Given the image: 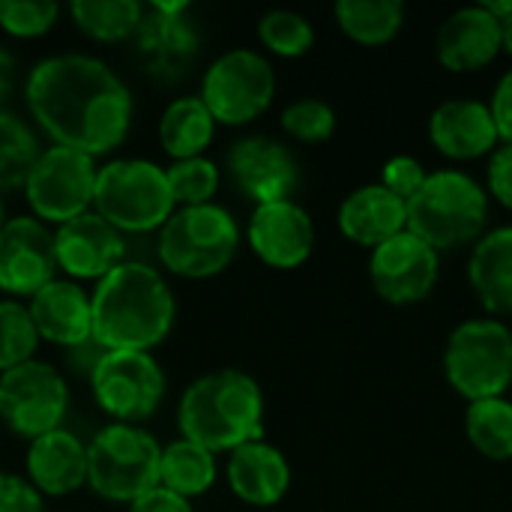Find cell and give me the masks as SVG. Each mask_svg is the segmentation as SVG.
Returning a JSON list of instances; mask_svg holds the SVG:
<instances>
[{
  "instance_id": "cell-37",
  "label": "cell",
  "mask_w": 512,
  "mask_h": 512,
  "mask_svg": "<svg viewBox=\"0 0 512 512\" xmlns=\"http://www.w3.org/2000/svg\"><path fill=\"white\" fill-rule=\"evenodd\" d=\"M426 177H429V171H426V165H423L417 156L399 153V156H390V159L384 162L381 180H378V183H381L387 192H393L396 198L411 201V198L423 189Z\"/></svg>"
},
{
  "instance_id": "cell-25",
  "label": "cell",
  "mask_w": 512,
  "mask_h": 512,
  "mask_svg": "<svg viewBox=\"0 0 512 512\" xmlns=\"http://www.w3.org/2000/svg\"><path fill=\"white\" fill-rule=\"evenodd\" d=\"M468 279L492 315H512V225L486 231L471 246Z\"/></svg>"
},
{
  "instance_id": "cell-36",
  "label": "cell",
  "mask_w": 512,
  "mask_h": 512,
  "mask_svg": "<svg viewBox=\"0 0 512 512\" xmlns=\"http://www.w3.org/2000/svg\"><path fill=\"white\" fill-rule=\"evenodd\" d=\"M60 18L54 0H0V27L15 39H39Z\"/></svg>"
},
{
  "instance_id": "cell-42",
  "label": "cell",
  "mask_w": 512,
  "mask_h": 512,
  "mask_svg": "<svg viewBox=\"0 0 512 512\" xmlns=\"http://www.w3.org/2000/svg\"><path fill=\"white\" fill-rule=\"evenodd\" d=\"M15 81H18V63H15V57L6 48H0V108L12 96Z\"/></svg>"
},
{
  "instance_id": "cell-21",
  "label": "cell",
  "mask_w": 512,
  "mask_h": 512,
  "mask_svg": "<svg viewBox=\"0 0 512 512\" xmlns=\"http://www.w3.org/2000/svg\"><path fill=\"white\" fill-rule=\"evenodd\" d=\"M39 339L60 348H81L93 342L90 294L72 279H54L27 303Z\"/></svg>"
},
{
  "instance_id": "cell-33",
  "label": "cell",
  "mask_w": 512,
  "mask_h": 512,
  "mask_svg": "<svg viewBox=\"0 0 512 512\" xmlns=\"http://www.w3.org/2000/svg\"><path fill=\"white\" fill-rule=\"evenodd\" d=\"M168 189L174 198V207H198L213 204V195L219 189V168L207 156L180 159L165 168Z\"/></svg>"
},
{
  "instance_id": "cell-18",
  "label": "cell",
  "mask_w": 512,
  "mask_h": 512,
  "mask_svg": "<svg viewBox=\"0 0 512 512\" xmlns=\"http://www.w3.org/2000/svg\"><path fill=\"white\" fill-rule=\"evenodd\" d=\"M135 45L156 75H180L198 54V30L189 18V3L156 0L144 9L135 30Z\"/></svg>"
},
{
  "instance_id": "cell-43",
  "label": "cell",
  "mask_w": 512,
  "mask_h": 512,
  "mask_svg": "<svg viewBox=\"0 0 512 512\" xmlns=\"http://www.w3.org/2000/svg\"><path fill=\"white\" fill-rule=\"evenodd\" d=\"M501 48L512 57V12L507 18H501Z\"/></svg>"
},
{
  "instance_id": "cell-24",
  "label": "cell",
  "mask_w": 512,
  "mask_h": 512,
  "mask_svg": "<svg viewBox=\"0 0 512 512\" xmlns=\"http://www.w3.org/2000/svg\"><path fill=\"white\" fill-rule=\"evenodd\" d=\"M339 231L363 246L378 249L396 234L408 231V201L387 192L381 183H366L354 189L339 207Z\"/></svg>"
},
{
  "instance_id": "cell-4",
  "label": "cell",
  "mask_w": 512,
  "mask_h": 512,
  "mask_svg": "<svg viewBox=\"0 0 512 512\" xmlns=\"http://www.w3.org/2000/svg\"><path fill=\"white\" fill-rule=\"evenodd\" d=\"M489 225V192L465 171H432L408 201V231L438 255L474 246Z\"/></svg>"
},
{
  "instance_id": "cell-17",
  "label": "cell",
  "mask_w": 512,
  "mask_h": 512,
  "mask_svg": "<svg viewBox=\"0 0 512 512\" xmlns=\"http://www.w3.org/2000/svg\"><path fill=\"white\" fill-rule=\"evenodd\" d=\"M123 234L99 213H81L54 231L57 270L72 282H99L117 264H123Z\"/></svg>"
},
{
  "instance_id": "cell-22",
  "label": "cell",
  "mask_w": 512,
  "mask_h": 512,
  "mask_svg": "<svg viewBox=\"0 0 512 512\" xmlns=\"http://www.w3.org/2000/svg\"><path fill=\"white\" fill-rule=\"evenodd\" d=\"M27 483L48 498H63L87 486V444L69 429H54L27 447Z\"/></svg>"
},
{
  "instance_id": "cell-38",
  "label": "cell",
  "mask_w": 512,
  "mask_h": 512,
  "mask_svg": "<svg viewBox=\"0 0 512 512\" xmlns=\"http://www.w3.org/2000/svg\"><path fill=\"white\" fill-rule=\"evenodd\" d=\"M0 512H45L42 495L24 477L0 471Z\"/></svg>"
},
{
  "instance_id": "cell-40",
  "label": "cell",
  "mask_w": 512,
  "mask_h": 512,
  "mask_svg": "<svg viewBox=\"0 0 512 512\" xmlns=\"http://www.w3.org/2000/svg\"><path fill=\"white\" fill-rule=\"evenodd\" d=\"M492 117H495V126H498V135H501V144H512V69H507L492 93Z\"/></svg>"
},
{
  "instance_id": "cell-9",
  "label": "cell",
  "mask_w": 512,
  "mask_h": 512,
  "mask_svg": "<svg viewBox=\"0 0 512 512\" xmlns=\"http://www.w3.org/2000/svg\"><path fill=\"white\" fill-rule=\"evenodd\" d=\"M198 96L216 123L246 126L270 108L276 96V72L264 54L231 48L207 66Z\"/></svg>"
},
{
  "instance_id": "cell-23",
  "label": "cell",
  "mask_w": 512,
  "mask_h": 512,
  "mask_svg": "<svg viewBox=\"0 0 512 512\" xmlns=\"http://www.w3.org/2000/svg\"><path fill=\"white\" fill-rule=\"evenodd\" d=\"M228 486L249 507H273L288 495L291 465L279 447L261 441H249L228 453Z\"/></svg>"
},
{
  "instance_id": "cell-12",
  "label": "cell",
  "mask_w": 512,
  "mask_h": 512,
  "mask_svg": "<svg viewBox=\"0 0 512 512\" xmlns=\"http://www.w3.org/2000/svg\"><path fill=\"white\" fill-rule=\"evenodd\" d=\"M96 171V162L78 150L57 144L42 150L24 183V198L33 216L45 225H63L81 213H90Z\"/></svg>"
},
{
  "instance_id": "cell-29",
  "label": "cell",
  "mask_w": 512,
  "mask_h": 512,
  "mask_svg": "<svg viewBox=\"0 0 512 512\" xmlns=\"http://www.w3.org/2000/svg\"><path fill=\"white\" fill-rule=\"evenodd\" d=\"M465 432L471 447L489 462L512 459V402L507 396L471 402L465 414Z\"/></svg>"
},
{
  "instance_id": "cell-31",
  "label": "cell",
  "mask_w": 512,
  "mask_h": 512,
  "mask_svg": "<svg viewBox=\"0 0 512 512\" xmlns=\"http://www.w3.org/2000/svg\"><path fill=\"white\" fill-rule=\"evenodd\" d=\"M39 156L36 132L18 114L0 108V192L24 186Z\"/></svg>"
},
{
  "instance_id": "cell-6",
  "label": "cell",
  "mask_w": 512,
  "mask_h": 512,
  "mask_svg": "<svg viewBox=\"0 0 512 512\" xmlns=\"http://www.w3.org/2000/svg\"><path fill=\"white\" fill-rule=\"evenodd\" d=\"M165 168L150 159H114L96 171L93 213L120 234L159 231L174 213Z\"/></svg>"
},
{
  "instance_id": "cell-11",
  "label": "cell",
  "mask_w": 512,
  "mask_h": 512,
  "mask_svg": "<svg viewBox=\"0 0 512 512\" xmlns=\"http://www.w3.org/2000/svg\"><path fill=\"white\" fill-rule=\"evenodd\" d=\"M69 408V387L63 375L42 363L27 360L0 375V423L27 441L60 429Z\"/></svg>"
},
{
  "instance_id": "cell-3",
  "label": "cell",
  "mask_w": 512,
  "mask_h": 512,
  "mask_svg": "<svg viewBox=\"0 0 512 512\" xmlns=\"http://www.w3.org/2000/svg\"><path fill=\"white\" fill-rule=\"evenodd\" d=\"M180 438L216 453H231L264 432V393L240 369L207 372L192 381L177 405Z\"/></svg>"
},
{
  "instance_id": "cell-39",
  "label": "cell",
  "mask_w": 512,
  "mask_h": 512,
  "mask_svg": "<svg viewBox=\"0 0 512 512\" xmlns=\"http://www.w3.org/2000/svg\"><path fill=\"white\" fill-rule=\"evenodd\" d=\"M486 183H489L486 192H492V198L498 204H504L507 210H512V144H501L489 156Z\"/></svg>"
},
{
  "instance_id": "cell-13",
  "label": "cell",
  "mask_w": 512,
  "mask_h": 512,
  "mask_svg": "<svg viewBox=\"0 0 512 512\" xmlns=\"http://www.w3.org/2000/svg\"><path fill=\"white\" fill-rule=\"evenodd\" d=\"M369 276L381 300L393 306H411L435 291L441 276V255L411 231H402L372 249Z\"/></svg>"
},
{
  "instance_id": "cell-5",
  "label": "cell",
  "mask_w": 512,
  "mask_h": 512,
  "mask_svg": "<svg viewBox=\"0 0 512 512\" xmlns=\"http://www.w3.org/2000/svg\"><path fill=\"white\" fill-rule=\"evenodd\" d=\"M237 219L219 204L177 207L159 228L156 252L168 273L180 279H210L237 258Z\"/></svg>"
},
{
  "instance_id": "cell-26",
  "label": "cell",
  "mask_w": 512,
  "mask_h": 512,
  "mask_svg": "<svg viewBox=\"0 0 512 512\" xmlns=\"http://www.w3.org/2000/svg\"><path fill=\"white\" fill-rule=\"evenodd\" d=\"M213 135L216 120L201 96H180L159 117V144L174 162L204 156V150L213 144Z\"/></svg>"
},
{
  "instance_id": "cell-19",
  "label": "cell",
  "mask_w": 512,
  "mask_h": 512,
  "mask_svg": "<svg viewBox=\"0 0 512 512\" xmlns=\"http://www.w3.org/2000/svg\"><path fill=\"white\" fill-rule=\"evenodd\" d=\"M429 141L432 147L453 159H483L501 147V135L492 117L489 102L480 99H447L429 117Z\"/></svg>"
},
{
  "instance_id": "cell-32",
  "label": "cell",
  "mask_w": 512,
  "mask_h": 512,
  "mask_svg": "<svg viewBox=\"0 0 512 512\" xmlns=\"http://www.w3.org/2000/svg\"><path fill=\"white\" fill-rule=\"evenodd\" d=\"M258 39L276 57H303L315 45V30L294 9H270L258 21Z\"/></svg>"
},
{
  "instance_id": "cell-27",
  "label": "cell",
  "mask_w": 512,
  "mask_h": 512,
  "mask_svg": "<svg viewBox=\"0 0 512 512\" xmlns=\"http://www.w3.org/2000/svg\"><path fill=\"white\" fill-rule=\"evenodd\" d=\"M216 471V456L186 438H177L168 447H162L159 486L186 501L207 495L216 483Z\"/></svg>"
},
{
  "instance_id": "cell-1",
  "label": "cell",
  "mask_w": 512,
  "mask_h": 512,
  "mask_svg": "<svg viewBox=\"0 0 512 512\" xmlns=\"http://www.w3.org/2000/svg\"><path fill=\"white\" fill-rule=\"evenodd\" d=\"M30 117L57 147L90 159L117 150L132 126L135 102L120 75L87 54L39 60L24 81Z\"/></svg>"
},
{
  "instance_id": "cell-14",
  "label": "cell",
  "mask_w": 512,
  "mask_h": 512,
  "mask_svg": "<svg viewBox=\"0 0 512 512\" xmlns=\"http://www.w3.org/2000/svg\"><path fill=\"white\" fill-rule=\"evenodd\" d=\"M57 279L54 231L36 216H12L0 225V291L33 297Z\"/></svg>"
},
{
  "instance_id": "cell-28",
  "label": "cell",
  "mask_w": 512,
  "mask_h": 512,
  "mask_svg": "<svg viewBox=\"0 0 512 512\" xmlns=\"http://www.w3.org/2000/svg\"><path fill=\"white\" fill-rule=\"evenodd\" d=\"M333 15L348 39L375 48L399 36L408 9L402 0H339Z\"/></svg>"
},
{
  "instance_id": "cell-35",
  "label": "cell",
  "mask_w": 512,
  "mask_h": 512,
  "mask_svg": "<svg viewBox=\"0 0 512 512\" xmlns=\"http://www.w3.org/2000/svg\"><path fill=\"white\" fill-rule=\"evenodd\" d=\"M282 129L303 144H324L333 132H336V111L315 96H303L294 99L291 105H285L282 111Z\"/></svg>"
},
{
  "instance_id": "cell-15",
  "label": "cell",
  "mask_w": 512,
  "mask_h": 512,
  "mask_svg": "<svg viewBox=\"0 0 512 512\" xmlns=\"http://www.w3.org/2000/svg\"><path fill=\"white\" fill-rule=\"evenodd\" d=\"M228 174L234 186L255 201V207L288 201L300 183V165L294 153L270 135L240 138L228 150Z\"/></svg>"
},
{
  "instance_id": "cell-34",
  "label": "cell",
  "mask_w": 512,
  "mask_h": 512,
  "mask_svg": "<svg viewBox=\"0 0 512 512\" xmlns=\"http://www.w3.org/2000/svg\"><path fill=\"white\" fill-rule=\"evenodd\" d=\"M39 333L24 303L0 300V375L33 360Z\"/></svg>"
},
{
  "instance_id": "cell-16",
  "label": "cell",
  "mask_w": 512,
  "mask_h": 512,
  "mask_svg": "<svg viewBox=\"0 0 512 512\" xmlns=\"http://www.w3.org/2000/svg\"><path fill=\"white\" fill-rule=\"evenodd\" d=\"M246 240L267 267L297 270L315 249V225L294 198L258 204L249 216Z\"/></svg>"
},
{
  "instance_id": "cell-10",
  "label": "cell",
  "mask_w": 512,
  "mask_h": 512,
  "mask_svg": "<svg viewBox=\"0 0 512 512\" xmlns=\"http://www.w3.org/2000/svg\"><path fill=\"white\" fill-rule=\"evenodd\" d=\"M90 387L96 405L114 423L135 426L159 411L168 381L150 351H102L93 363Z\"/></svg>"
},
{
  "instance_id": "cell-8",
  "label": "cell",
  "mask_w": 512,
  "mask_h": 512,
  "mask_svg": "<svg viewBox=\"0 0 512 512\" xmlns=\"http://www.w3.org/2000/svg\"><path fill=\"white\" fill-rule=\"evenodd\" d=\"M444 375L471 405L498 399L512 384V330L501 318L462 321L444 348Z\"/></svg>"
},
{
  "instance_id": "cell-41",
  "label": "cell",
  "mask_w": 512,
  "mask_h": 512,
  "mask_svg": "<svg viewBox=\"0 0 512 512\" xmlns=\"http://www.w3.org/2000/svg\"><path fill=\"white\" fill-rule=\"evenodd\" d=\"M126 512H195V510H192V501H186V498H180V495H174V492H168V489L156 486V489H150L147 495H141L138 501H132Z\"/></svg>"
},
{
  "instance_id": "cell-7",
  "label": "cell",
  "mask_w": 512,
  "mask_h": 512,
  "mask_svg": "<svg viewBox=\"0 0 512 512\" xmlns=\"http://www.w3.org/2000/svg\"><path fill=\"white\" fill-rule=\"evenodd\" d=\"M159 441L126 423H111L87 444V486L111 504H132L159 486Z\"/></svg>"
},
{
  "instance_id": "cell-2",
  "label": "cell",
  "mask_w": 512,
  "mask_h": 512,
  "mask_svg": "<svg viewBox=\"0 0 512 512\" xmlns=\"http://www.w3.org/2000/svg\"><path fill=\"white\" fill-rule=\"evenodd\" d=\"M90 315L102 351H150L171 333L177 303L156 267L123 261L96 282Z\"/></svg>"
},
{
  "instance_id": "cell-30",
  "label": "cell",
  "mask_w": 512,
  "mask_h": 512,
  "mask_svg": "<svg viewBox=\"0 0 512 512\" xmlns=\"http://www.w3.org/2000/svg\"><path fill=\"white\" fill-rule=\"evenodd\" d=\"M69 15L84 36L96 42H120L135 36L144 6L138 0H75Z\"/></svg>"
},
{
  "instance_id": "cell-44",
  "label": "cell",
  "mask_w": 512,
  "mask_h": 512,
  "mask_svg": "<svg viewBox=\"0 0 512 512\" xmlns=\"http://www.w3.org/2000/svg\"><path fill=\"white\" fill-rule=\"evenodd\" d=\"M0 225H3V201H0Z\"/></svg>"
},
{
  "instance_id": "cell-20",
  "label": "cell",
  "mask_w": 512,
  "mask_h": 512,
  "mask_svg": "<svg viewBox=\"0 0 512 512\" xmlns=\"http://www.w3.org/2000/svg\"><path fill=\"white\" fill-rule=\"evenodd\" d=\"M501 51V21L483 3L456 9L435 36V54L450 72L486 69Z\"/></svg>"
}]
</instances>
